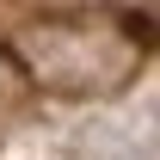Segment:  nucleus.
<instances>
[{"instance_id": "nucleus-1", "label": "nucleus", "mask_w": 160, "mask_h": 160, "mask_svg": "<svg viewBox=\"0 0 160 160\" xmlns=\"http://www.w3.org/2000/svg\"><path fill=\"white\" fill-rule=\"evenodd\" d=\"M6 43L37 86L68 92V99L117 92L142 62V37L117 12H43V19L12 25Z\"/></svg>"}, {"instance_id": "nucleus-2", "label": "nucleus", "mask_w": 160, "mask_h": 160, "mask_svg": "<svg viewBox=\"0 0 160 160\" xmlns=\"http://www.w3.org/2000/svg\"><path fill=\"white\" fill-rule=\"evenodd\" d=\"M0 92H6V80H0Z\"/></svg>"}]
</instances>
